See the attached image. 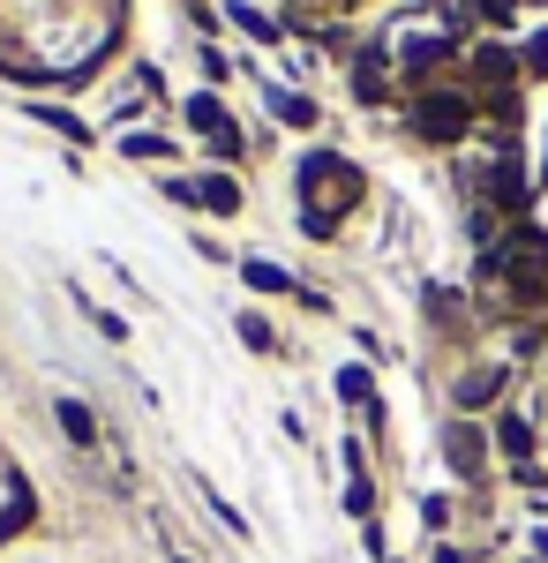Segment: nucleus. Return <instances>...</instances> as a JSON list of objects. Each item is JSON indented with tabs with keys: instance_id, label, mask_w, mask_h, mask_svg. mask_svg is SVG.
Returning <instances> with one entry per match:
<instances>
[{
	"instance_id": "obj_1",
	"label": "nucleus",
	"mask_w": 548,
	"mask_h": 563,
	"mask_svg": "<svg viewBox=\"0 0 548 563\" xmlns=\"http://www.w3.org/2000/svg\"><path fill=\"white\" fill-rule=\"evenodd\" d=\"M406 129L421 135V143H436V151H451V143H465V135H481V98L473 90H414L406 98Z\"/></svg>"
},
{
	"instance_id": "obj_2",
	"label": "nucleus",
	"mask_w": 548,
	"mask_h": 563,
	"mask_svg": "<svg viewBox=\"0 0 548 563\" xmlns=\"http://www.w3.org/2000/svg\"><path fill=\"white\" fill-rule=\"evenodd\" d=\"M294 188H300V211H324V218H346L361 203V166L338 158V151H308L294 166Z\"/></svg>"
},
{
	"instance_id": "obj_3",
	"label": "nucleus",
	"mask_w": 548,
	"mask_h": 563,
	"mask_svg": "<svg viewBox=\"0 0 548 563\" xmlns=\"http://www.w3.org/2000/svg\"><path fill=\"white\" fill-rule=\"evenodd\" d=\"M465 60V45L443 31V38H406L398 45V76H406V90H436V76L443 68H459Z\"/></svg>"
},
{
	"instance_id": "obj_4",
	"label": "nucleus",
	"mask_w": 548,
	"mask_h": 563,
	"mask_svg": "<svg viewBox=\"0 0 548 563\" xmlns=\"http://www.w3.org/2000/svg\"><path fill=\"white\" fill-rule=\"evenodd\" d=\"M459 68H465V90H473V98L518 90V76H526V68H518V53H511V45H489V38H473V53H465Z\"/></svg>"
},
{
	"instance_id": "obj_5",
	"label": "nucleus",
	"mask_w": 548,
	"mask_h": 563,
	"mask_svg": "<svg viewBox=\"0 0 548 563\" xmlns=\"http://www.w3.org/2000/svg\"><path fill=\"white\" fill-rule=\"evenodd\" d=\"M489 451H496V435L481 429L473 413H459V421L443 429V459H451V474H459V481H481V474H489Z\"/></svg>"
},
{
	"instance_id": "obj_6",
	"label": "nucleus",
	"mask_w": 548,
	"mask_h": 563,
	"mask_svg": "<svg viewBox=\"0 0 548 563\" xmlns=\"http://www.w3.org/2000/svg\"><path fill=\"white\" fill-rule=\"evenodd\" d=\"M391 45L383 38H369V45H353V98L361 106H391Z\"/></svg>"
},
{
	"instance_id": "obj_7",
	"label": "nucleus",
	"mask_w": 548,
	"mask_h": 563,
	"mask_svg": "<svg viewBox=\"0 0 548 563\" xmlns=\"http://www.w3.org/2000/svg\"><path fill=\"white\" fill-rule=\"evenodd\" d=\"M504 384H511V368H465L451 398H459V413H481V406H496V398H504Z\"/></svg>"
},
{
	"instance_id": "obj_8",
	"label": "nucleus",
	"mask_w": 548,
	"mask_h": 563,
	"mask_svg": "<svg viewBox=\"0 0 548 563\" xmlns=\"http://www.w3.org/2000/svg\"><path fill=\"white\" fill-rule=\"evenodd\" d=\"M496 451H504V459H518V466H534V443H541V435H534V413H504V421H496Z\"/></svg>"
},
{
	"instance_id": "obj_9",
	"label": "nucleus",
	"mask_w": 548,
	"mask_h": 563,
	"mask_svg": "<svg viewBox=\"0 0 548 563\" xmlns=\"http://www.w3.org/2000/svg\"><path fill=\"white\" fill-rule=\"evenodd\" d=\"M346 511H353V519L376 511V481H369V466H361V443H346Z\"/></svg>"
},
{
	"instance_id": "obj_10",
	"label": "nucleus",
	"mask_w": 548,
	"mask_h": 563,
	"mask_svg": "<svg viewBox=\"0 0 548 563\" xmlns=\"http://www.w3.org/2000/svg\"><path fill=\"white\" fill-rule=\"evenodd\" d=\"M196 203H204L211 218H241V180L233 174H204L196 180Z\"/></svg>"
},
{
	"instance_id": "obj_11",
	"label": "nucleus",
	"mask_w": 548,
	"mask_h": 563,
	"mask_svg": "<svg viewBox=\"0 0 548 563\" xmlns=\"http://www.w3.org/2000/svg\"><path fill=\"white\" fill-rule=\"evenodd\" d=\"M180 113H188V129H204L211 143H218L226 129H233V121H226V106H218V90H196V98H188Z\"/></svg>"
},
{
	"instance_id": "obj_12",
	"label": "nucleus",
	"mask_w": 548,
	"mask_h": 563,
	"mask_svg": "<svg viewBox=\"0 0 548 563\" xmlns=\"http://www.w3.org/2000/svg\"><path fill=\"white\" fill-rule=\"evenodd\" d=\"M338 398L361 406V413L376 421V376H369V368H338Z\"/></svg>"
},
{
	"instance_id": "obj_13",
	"label": "nucleus",
	"mask_w": 548,
	"mask_h": 563,
	"mask_svg": "<svg viewBox=\"0 0 548 563\" xmlns=\"http://www.w3.org/2000/svg\"><path fill=\"white\" fill-rule=\"evenodd\" d=\"M53 413H61V429H68V443H98V421H90V406H76V398H53Z\"/></svg>"
},
{
	"instance_id": "obj_14",
	"label": "nucleus",
	"mask_w": 548,
	"mask_h": 563,
	"mask_svg": "<svg viewBox=\"0 0 548 563\" xmlns=\"http://www.w3.org/2000/svg\"><path fill=\"white\" fill-rule=\"evenodd\" d=\"M31 519H39V496L15 481V496H8V511H0V541H15V533H23Z\"/></svg>"
},
{
	"instance_id": "obj_15",
	"label": "nucleus",
	"mask_w": 548,
	"mask_h": 563,
	"mask_svg": "<svg viewBox=\"0 0 548 563\" xmlns=\"http://www.w3.org/2000/svg\"><path fill=\"white\" fill-rule=\"evenodd\" d=\"M271 113H278L286 129H316V106H308L300 90H271Z\"/></svg>"
},
{
	"instance_id": "obj_16",
	"label": "nucleus",
	"mask_w": 548,
	"mask_h": 563,
	"mask_svg": "<svg viewBox=\"0 0 548 563\" xmlns=\"http://www.w3.org/2000/svg\"><path fill=\"white\" fill-rule=\"evenodd\" d=\"M226 15H233V23H241V31H249V38L278 45V23H271V15H263V8H249V0H233V8H226Z\"/></svg>"
},
{
	"instance_id": "obj_17",
	"label": "nucleus",
	"mask_w": 548,
	"mask_h": 563,
	"mask_svg": "<svg viewBox=\"0 0 548 563\" xmlns=\"http://www.w3.org/2000/svg\"><path fill=\"white\" fill-rule=\"evenodd\" d=\"M241 278H249L255 294H294V278H286L278 263H241Z\"/></svg>"
},
{
	"instance_id": "obj_18",
	"label": "nucleus",
	"mask_w": 548,
	"mask_h": 563,
	"mask_svg": "<svg viewBox=\"0 0 548 563\" xmlns=\"http://www.w3.org/2000/svg\"><path fill=\"white\" fill-rule=\"evenodd\" d=\"M511 353H518V361H534V353H548V323H541V316L511 331Z\"/></svg>"
},
{
	"instance_id": "obj_19",
	"label": "nucleus",
	"mask_w": 548,
	"mask_h": 563,
	"mask_svg": "<svg viewBox=\"0 0 548 563\" xmlns=\"http://www.w3.org/2000/svg\"><path fill=\"white\" fill-rule=\"evenodd\" d=\"M518 68H526L534 84H548V31H534V38L518 45Z\"/></svg>"
},
{
	"instance_id": "obj_20",
	"label": "nucleus",
	"mask_w": 548,
	"mask_h": 563,
	"mask_svg": "<svg viewBox=\"0 0 548 563\" xmlns=\"http://www.w3.org/2000/svg\"><path fill=\"white\" fill-rule=\"evenodd\" d=\"M39 121H45L53 135H68V143H90V129L76 121V113H53V106H39Z\"/></svg>"
},
{
	"instance_id": "obj_21",
	"label": "nucleus",
	"mask_w": 548,
	"mask_h": 563,
	"mask_svg": "<svg viewBox=\"0 0 548 563\" xmlns=\"http://www.w3.org/2000/svg\"><path fill=\"white\" fill-rule=\"evenodd\" d=\"M121 151H128V158H173V143H166V135H128Z\"/></svg>"
},
{
	"instance_id": "obj_22",
	"label": "nucleus",
	"mask_w": 548,
	"mask_h": 563,
	"mask_svg": "<svg viewBox=\"0 0 548 563\" xmlns=\"http://www.w3.org/2000/svg\"><path fill=\"white\" fill-rule=\"evenodd\" d=\"M241 339H249L255 353H271V346H278V339H271V323H263V316H241Z\"/></svg>"
},
{
	"instance_id": "obj_23",
	"label": "nucleus",
	"mask_w": 548,
	"mask_h": 563,
	"mask_svg": "<svg viewBox=\"0 0 548 563\" xmlns=\"http://www.w3.org/2000/svg\"><path fill=\"white\" fill-rule=\"evenodd\" d=\"M436 563H473V556H465V549H436Z\"/></svg>"
},
{
	"instance_id": "obj_24",
	"label": "nucleus",
	"mask_w": 548,
	"mask_h": 563,
	"mask_svg": "<svg viewBox=\"0 0 548 563\" xmlns=\"http://www.w3.org/2000/svg\"><path fill=\"white\" fill-rule=\"evenodd\" d=\"M338 8H361V0H338Z\"/></svg>"
},
{
	"instance_id": "obj_25",
	"label": "nucleus",
	"mask_w": 548,
	"mask_h": 563,
	"mask_svg": "<svg viewBox=\"0 0 548 563\" xmlns=\"http://www.w3.org/2000/svg\"><path fill=\"white\" fill-rule=\"evenodd\" d=\"M173 563H188V556H173Z\"/></svg>"
},
{
	"instance_id": "obj_26",
	"label": "nucleus",
	"mask_w": 548,
	"mask_h": 563,
	"mask_svg": "<svg viewBox=\"0 0 548 563\" xmlns=\"http://www.w3.org/2000/svg\"><path fill=\"white\" fill-rule=\"evenodd\" d=\"M526 563H541V556H526Z\"/></svg>"
},
{
	"instance_id": "obj_27",
	"label": "nucleus",
	"mask_w": 548,
	"mask_h": 563,
	"mask_svg": "<svg viewBox=\"0 0 548 563\" xmlns=\"http://www.w3.org/2000/svg\"><path fill=\"white\" fill-rule=\"evenodd\" d=\"M541 308H548V301H541Z\"/></svg>"
}]
</instances>
